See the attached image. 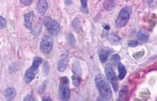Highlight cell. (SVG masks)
<instances>
[{
    "mask_svg": "<svg viewBox=\"0 0 157 101\" xmlns=\"http://www.w3.org/2000/svg\"><path fill=\"white\" fill-rule=\"evenodd\" d=\"M105 74L108 77V80L112 84V86L113 87V89L115 91H117L118 90V82H117L116 77L114 72L112 66L110 64H107V65L105 66Z\"/></svg>",
    "mask_w": 157,
    "mask_h": 101,
    "instance_id": "cell-5",
    "label": "cell"
},
{
    "mask_svg": "<svg viewBox=\"0 0 157 101\" xmlns=\"http://www.w3.org/2000/svg\"><path fill=\"white\" fill-rule=\"evenodd\" d=\"M118 101H119V100H118Z\"/></svg>",
    "mask_w": 157,
    "mask_h": 101,
    "instance_id": "cell-26",
    "label": "cell"
},
{
    "mask_svg": "<svg viewBox=\"0 0 157 101\" xmlns=\"http://www.w3.org/2000/svg\"><path fill=\"white\" fill-rule=\"evenodd\" d=\"M108 56V53L105 50V49H101L100 52H99V57H100V60L102 62L105 63V61H107Z\"/></svg>",
    "mask_w": 157,
    "mask_h": 101,
    "instance_id": "cell-13",
    "label": "cell"
},
{
    "mask_svg": "<svg viewBox=\"0 0 157 101\" xmlns=\"http://www.w3.org/2000/svg\"><path fill=\"white\" fill-rule=\"evenodd\" d=\"M68 41L69 42V43L71 44V45H72V46H74L75 45V43H76V40H75V38H74V36H73L72 35H68Z\"/></svg>",
    "mask_w": 157,
    "mask_h": 101,
    "instance_id": "cell-19",
    "label": "cell"
},
{
    "mask_svg": "<svg viewBox=\"0 0 157 101\" xmlns=\"http://www.w3.org/2000/svg\"><path fill=\"white\" fill-rule=\"evenodd\" d=\"M81 9L85 13H88V8H87V2L86 0L81 1Z\"/></svg>",
    "mask_w": 157,
    "mask_h": 101,
    "instance_id": "cell-17",
    "label": "cell"
},
{
    "mask_svg": "<svg viewBox=\"0 0 157 101\" xmlns=\"http://www.w3.org/2000/svg\"><path fill=\"white\" fill-rule=\"evenodd\" d=\"M20 2H21V3L24 4V6H29L30 4H32V0H26V1H25V0H21Z\"/></svg>",
    "mask_w": 157,
    "mask_h": 101,
    "instance_id": "cell-23",
    "label": "cell"
},
{
    "mask_svg": "<svg viewBox=\"0 0 157 101\" xmlns=\"http://www.w3.org/2000/svg\"><path fill=\"white\" fill-rule=\"evenodd\" d=\"M68 61V56H65L64 57L62 58L61 61H59V63H58L59 71H64V70H65L66 67H67Z\"/></svg>",
    "mask_w": 157,
    "mask_h": 101,
    "instance_id": "cell-11",
    "label": "cell"
},
{
    "mask_svg": "<svg viewBox=\"0 0 157 101\" xmlns=\"http://www.w3.org/2000/svg\"><path fill=\"white\" fill-rule=\"evenodd\" d=\"M137 41L136 40H133V41H131V42H129V43H128V45L130 46H136L137 45Z\"/></svg>",
    "mask_w": 157,
    "mask_h": 101,
    "instance_id": "cell-24",
    "label": "cell"
},
{
    "mask_svg": "<svg viewBox=\"0 0 157 101\" xmlns=\"http://www.w3.org/2000/svg\"><path fill=\"white\" fill-rule=\"evenodd\" d=\"M34 18H35V15H34L33 12H29L27 14H25V16H24V25L27 28H32V21L34 20Z\"/></svg>",
    "mask_w": 157,
    "mask_h": 101,
    "instance_id": "cell-8",
    "label": "cell"
},
{
    "mask_svg": "<svg viewBox=\"0 0 157 101\" xmlns=\"http://www.w3.org/2000/svg\"><path fill=\"white\" fill-rule=\"evenodd\" d=\"M112 61H113L114 64H119V61H120V57H119V55H114L112 57Z\"/></svg>",
    "mask_w": 157,
    "mask_h": 101,
    "instance_id": "cell-21",
    "label": "cell"
},
{
    "mask_svg": "<svg viewBox=\"0 0 157 101\" xmlns=\"http://www.w3.org/2000/svg\"><path fill=\"white\" fill-rule=\"evenodd\" d=\"M43 60L40 57H35L33 61L32 65L31 67L27 70V71L24 74V81L26 83H29L30 81H32L35 78V74L37 73L39 69V67L42 64Z\"/></svg>",
    "mask_w": 157,
    "mask_h": 101,
    "instance_id": "cell-2",
    "label": "cell"
},
{
    "mask_svg": "<svg viewBox=\"0 0 157 101\" xmlns=\"http://www.w3.org/2000/svg\"><path fill=\"white\" fill-rule=\"evenodd\" d=\"M47 3L46 1H39L37 4V10L40 14H43L47 9Z\"/></svg>",
    "mask_w": 157,
    "mask_h": 101,
    "instance_id": "cell-10",
    "label": "cell"
},
{
    "mask_svg": "<svg viewBox=\"0 0 157 101\" xmlns=\"http://www.w3.org/2000/svg\"><path fill=\"white\" fill-rule=\"evenodd\" d=\"M118 69H119V80H122L125 77L126 74H127V70H126L125 67L123 66V64L121 63H119L118 64Z\"/></svg>",
    "mask_w": 157,
    "mask_h": 101,
    "instance_id": "cell-12",
    "label": "cell"
},
{
    "mask_svg": "<svg viewBox=\"0 0 157 101\" xmlns=\"http://www.w3.org/2000/svg\"><path fill=\"white\" fill-rule=\"evenodd\" d=\"M68 79L67 78H61V84H60V90H59V94L61 100L68 101L70 99V90L68 86Z\"/></svg>",
    "mask_w": 157,
    "mask_h": 101,
    "instance_id": "cell-3",
    "label": "cell"
},
{
    "mask_svg": "<svg viewBox=\"0 0 157 101\" xmlns=\"http://www.w3.org/2000/svg\"><path fill=\"white\" fill-rule=\"evenodd\" d=\"M43 101H53L52 99L49 98V97H46V98H44L43 100Z\"/></svg>",
    "mask_w": 157,
    "mask_h": 101,
    "instance_id": "cell-25",
    "label": "cell"
},
{
    "mask_svg": "<svg viewBox=\"0 0 157 101\" xmlns=\"http://www.w3.org/2000/svg\"><path fill=\"white\" fill-rule=\"evenodd\" d=\"M115 2L113 1H106L104 3V6H105V8L106 9H108V10H110V9H113L114 6H115Z\"/></svg>",
    "mask_w": 157,
    "mask_h": 101,
    "instance_id": "cell-15",
    "label": "cell"
},
{
    "mask_svg": "<svg viewBox=\"0 0 157 101\" xmlns=\"http://www.w3.org/2000/svg\"><path fill=\"white\" fill-rule=\"evenodd\" d=\"M44 25L47 28V31L50 32L51 34H57L60 32L61 30V27L56 20L52 19L49 17H46L43 19Z\"/></svg>",
    "mask_w": 157,
    "mask_h": 101,
    "instance_id": "cell-4",
    "label": "cell"
},
{
    "mask_svg": "<svg viewBox=\"0 0 157 101\" xmlns=\"http://www.w3.org/2000/svg\"><path fill=\"white\" fill-rule=\"evenodd\" d=\"M137 38H139L140 40L142 42H146L148 39V35L146 32H139L137 34Z\"/></svg>",
    "mask_w": 157,
    "mask_h": 101,
    "instance_id": "cell-14",
    "label": "cell"
},
{
    "mask_svg": "<svg viewBox=\"0 0 157 101\" xmlns=\"http://www.w3.org/2000/svg\"><path fill=\"white\" fill-rule=\"evenodd\" d=\"M127 86H123L122 89L120 91V97L122 99L125 98V96H127Z\"/></svg>",
    "mask_w": 157,
    "mask_h": 101,
    "instance_id": "cell-18",
    "label": "cell"
},
{
    "mask_svg": "<svg viewBox=\"0 0 157 101\" xmlns=\"http://www.w3.org/2000/svg\"><path fill=\"white\" fill-rule=\"evenodd\" d=\"M35 99H34V96L32 94H28V96H26L24 99V101H34Z\"/></svg>",
    "mask_w": 157,
    "mask_h": 101,
    "instance_id": "cell-22",
    "label": "cell"
},
{
    "mask_svg": "<svg viewBox=\"0 0 157 101\" xmlns=\"http://www.w3.org/2000/svg\"><path fill=\"white\" fill-rule=\"evenodd\" d=\"M72 80H73V85L75 86H79V84H80V81H81V79H80V76L79 75H74L72 77Z\"/></svg>",
    "mask_w": 157,
    "mask_h": 101,
    "instance_id": "cell-16",
    "label": "cell"
},
{
    "mask_svg": "<svg viewBox=\"0 0 157 101\" xmlns=\"http://www.w3.org/2000/svg\"><path fill=\"white\" fill-rule=\"evenodd\" d=\"M17 95V92L14 88H8L5 91V96L8 100H13Z\"/></svg>",
    "mask_w": 157,
    "mask_h": 101,
    "instance_id": "cell-9",
    "label": "cell"
},
{
    "mask_svg": "<svg viewBox=\"0 0 157 101\" xmlns=\"http://www.w3.org/2000/svg\"><path fill=\"white\" fill-rule=\"evenodd\" d=\"M6 26V20L3 18L0 17V28H4Z\"/></svg>",
    "mask_w": 157,
    "mask_h": 101,
    "instance_id": "cell-20",
    "label": "cell"
},
{
    "mask_svg": "<svg viewBox=\"0 0 157 101\" xmlns=\"http://www.w3.org/2000/svg\"><path fill=\"white\" fill-rule=\"evenodd\" d=\"M130 19V13L127 11V9H122L119 12V14L116 20L117 28H122L127 24L128 20Z\"/></svg>",
    "mask_w": 157,
    "mask_h": 101,
    "instance_id": "cell-7",
    "label": "cell"
},
{
    "mask_svg": "<svg viewBox=\"0 0 157 101\" xmlns=\"http://www.w3.org/2000/svg\"><path fill=\"white\" fill-rule=\"evenodd\" d=\"M53 45V42L52 38L48 35L44 36L40 43V49L42 52H43L44 53H49L52 50Z\"/></svg>",
    "mask_w": 157,
    "mask_h": 101,
    "instance_id": "cell-6",
    "label": "cell"
},
{
    "mask_svg": "<svg viewBox=\"0 0 157 101\" xmlns=\"http://www.w3.org/2000/svg\"><path fill=\"white\" fill-rule=\"evenodd\" d=\"M95 82L101 95L106 100H109L112 97V91L105 80V78H103L102 75H97L95 78Z\"/></svg>",
    "mask_w": 157,
    "mask_h": 101,
    "instance_id": "cell-1",
    "label": "cell"
}]
</instances>
